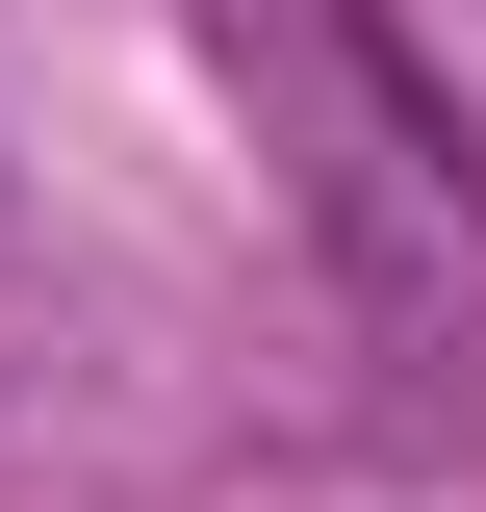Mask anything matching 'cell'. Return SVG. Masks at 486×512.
<instances>
[]
</instances>
